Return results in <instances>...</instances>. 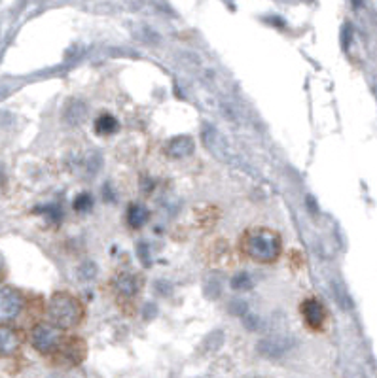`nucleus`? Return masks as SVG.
<instances>
[{
    "label": "nucleus",
    "instance_id": "18",
    "mask_svg": "<svg viewBox=\"0 0 377 378\" xmlns=\"http://www.w3.org/2000/svg\"><path fill=\"white\" fill-rule=\"evenodd\" d=\"M4 184V170H2V167H0V186Z\"/></svg>",
    "mask_w": 377,
    "mask_h": 378
},
{
    "label": "nucleus",
    "instance_id": "8",
    "mask_svg": "<svg viewBox=\"0 0 377 378\" xmlns=\"http://www.w3.org/2000/svg\"><path fill=\"white\" fill-rule=\"evenodd\" d=\"M194 138L192 137H175L171 138L165 146V154L172 159H184L194 154Z\"/></svg>",
    "mask_w": 377,
    "mask_h": 378
},
{
    "label": "nucleus",
    "instance_id": "4",
    "mask_svg": "<svg viewBox=\"0 0 377 378\" xmlns=\"http://www.w3.org/2000/svg\"><path fill=\"white\" fill-rule=\"evenodd\" d=\"M53 354H57V362L63 363L65 367H76L88 354V346L80 337H67L61 340V345Z\"/></svg>",
    "mask_w": 377,
    "mask_h": 378
},
{
    "label": "nucleus",
    "instance_id": "5",
    "mask_svg": "<svg viewBox=\"0 0 377 378\" xmlns=\"http://www.w3.org/2000/svg\"><path fill=\"white\" fill-rule=\"evenodd\" d=\"M23 308V295L14 288H0V324L11 322Z\"/></svg>",
    "mask_w": 377,
    "mask_h": 378
},
{
    "label": "nucleus",
    "instance_id": "15",
    "mask_svg": "<svg viewBox=\"0 0 377 378\" xmlns=\"http://www.w3.org/2000/svg\"><path fill=\"white\" fill-rule=\"evenodd\" d=\"M78 274H80V278L82 280H91L95 276V265L93 263L82 265L80 271H78Z\"/></svg>",
    "mask_w": 377,
    "mask_h": 378
},
{
    "label": "nucleus",
    "instance_id": "16",
    "mask_svg": "<svg viewBox=\"0 0 377 378\" xmlns=\"http://www.w3.org/2000/svg\"><path fill=\"white\" fill-rule=\"evenodd\" d=\"M137 250H139V258L143 259V263H145V265L150 263V256H148V248H146L145 244H139V248H137Z\"/></svg>",
    "mask_w": 377,
    "mask_h": 378
},
{
    "label": "nucleus",
    "instance_id": "9",
    "mask_svg": "<svg viewBox=\"0 0 377 378\" xmlns=\"http://www.w3.org/2000/svg\"><path fill=\"white\" fill-rule=\"evenodd\" d=\"M21 346V335L16 329L0 325V356H11Z\"/></svg>",
    "mask_w": 377,
    "mask_h": 378
},
{
    "label": "nucleus",
    "instance_id": "6",
    "mask_svg": "<svg viewBox=\"0 0 377 378\" xmlns=\"http://www.w3.org/2000/svg\"><path fill=\"white\" fill-rule=\"evenodd\" d=\"M300 313L307 327L311 329H321L326 322V310L322 307V303L316 301V299H305L301 303Z\"/></svg>",
    "mask_w": 377,
    "mask_h": 378
},
{
    "label": "nucleus",
    "instance_id": "2",
    "mask_svg": "<svg viewBox=\"0 0 377 378\" xmlns=\"http://www.w3.org/2000/svg\"><path fill=\"white\" fill-rule=\"evenodd\" d=\"M48 314L53 325L59 329H73L82 324L83 305L82 301L68 291H56L48 305Z\"/></svg>",
    "mask_w": 377,
    "mask_h": 378
},
{
    "label": "nucleus",
    "instance_id": "17",
    "mask_svg": "<svg viewBox=\"0 0 377 378\" xmlns=\"http://www.w3.org/2000/svg\"><path fill=\"white\" fill-rule=\"evenodd\" d=\"M6 276V263H4V258L0 256V280H4Z\"/></svg>",
    "mask_w": 377,
    "mask_h": 378
},
{
    "label": "nucleus",
    "instance_id": "1",
    "mask_svg": "<svg viewBox=\"0 0 377 378\" xmlns=\"http://www.w3.org/2000/svg\"><path fill=\"white\" fill-rule=\"evenodd\" d=\"M281 236L267 227H252L244 231L241 236V250L247 258L254 259L258 263H273L281 256Z\"/></svg>",
    "mask_w": 377,
    "mask_h": 378
},
{
    "label": "nucleus",
    "instance_id": "3",
    "mask_svg": "<svg viewBox=\"0 0 377 378\" xmlns=\"http://www.w3.org/2000/svg\"><path fill=\"white\" fill-rule=\"evenodd\" d=\"M63 340V335L59 327L50 324H36L31 331V342L34 350L40 354H53L59 348Z\"/></svg>",
    "mask_w": 377,
    "mask_h": 378
},
{
    "label": "nucleus",
    "instance_id": "10",
    "mask_svg": "<svg viewBox=\"0 0 377 378\" xmlns=\"http://www.w3.org/2000/svg\"><path fill=\"white\" fill-rule=\"evenodd\" d=\"M140 285H143V282H140L139 274L122 273L116 278L118 291H120V293H123V295H128V297L137 295V293H139V290H140Z\"/></svg>",
    "mask_w": 377,
    "mask_h": 378
},
{
    "label": "nucleus",
    "instance_id": "7",
    "mask_svg": "<svg viewBox=\"0 0 377 378\" xmlns=\"http://www.w3.org/2000/svg\"><path fill=\"white\" fill-rule=\"evenodd\" d=\"M292 348V339L289 337H269V339H264L258 345V352H260L262 356L267 357H279L283 356L284 352H289Z\"/></svg>",
    "mask_w": 377,
    "mask_h": 378
},
{
    "label": "nucleus",
    "instance_id": "11",
    "mask_svg": "<svg viewBox=\"0 0 377 378\" xmlns=\"http://www.w3.org/2000/svg\"><path fill=\"white\" fill-rule=\"evenodd\" d=\"M128 219L131 227L139 229V227H143L148 221V210L145 206H140V204H131L128 212Z\"/></svg>",
    "mask_w": 377,
    "mask_h": 378
},
{
    "label": "nucleus",
    "instance_id": "14",
    "mask_svg": "<svg viewBox=\"0 0 377 378\" xmlns=\"http://www.w3.org/2000/svg\"><path fill=\"white\" fill-rule=\"evenodd\" d=\"M91 204H93V201H91V195H88V193H82V195H78L76 199H74V210L76 212H86V210L91 209Z\"/></svg>",
    "mask_w": 377,
    "mask_h": 378
},
{
    "label": "nucleus",
    "instance_id": "12",
    "mask_svg": "<svg viewBox=\"0 0 377 378\" xmlns=\"http://www.w3.org/2000/svg\"><path fill=\"white\" fill-rule=\"evenodd\" d=\"M95 131L99 132V135H105V137L106 135H112V132L118 131V121L110 114H103L95 121Z\"/></svg>",
    "mask_w": 377,
    "mask_h": 378
},
{
    "label": "nucleus",
    "instance_id": "13",
    "mask_svg": "<svg viewBox=\"0 0 377 378\" xmlns=\"http://www.w3.org/2000/svg\"><path fill=\"white\" fill-rule=\"evenodd\" d=\"M232 288L235 291H247L252 288V278L247 273H237L232 278Z\"/></svg>",
    "mask_w": 377,
    "mask_h": 378
}]
</instances>
